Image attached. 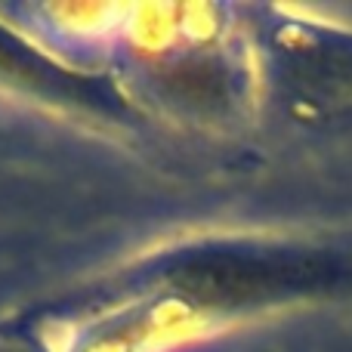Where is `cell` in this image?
Masks as SVG:
<instances>
[{
  "instance_id": "1",
  "label": "cell",
  "mask_w": 352,
  "mask_h": 352,
  "mask_svg": "<svg viewBox=\"0 0 352 352\" xmlns=\"http://www.w3.org/2000/svg\"><path fill=\"white\" fill-rule=\"evenodd\" d=\"M346 269L328 254L263 244H198L155 272L167 297L204 312H241L337 287Z\"/></svg>"
},
{
  "instance_id": "2",
  "label": "cell",
  "mask_w": 352,
  "mask_h": 352,
  "mask_svg": "<svg viewBox=\"0 0 352 352\" xmlns=\"http://www.w3.org/2000/svg\"><path fill=\"white\" fill-rule=\"evenodd\" d=\"M272 53L297 102L303 99L316 109L352 102V34L346 31L281 25Z\"/></svg>"
}]
</instances>
